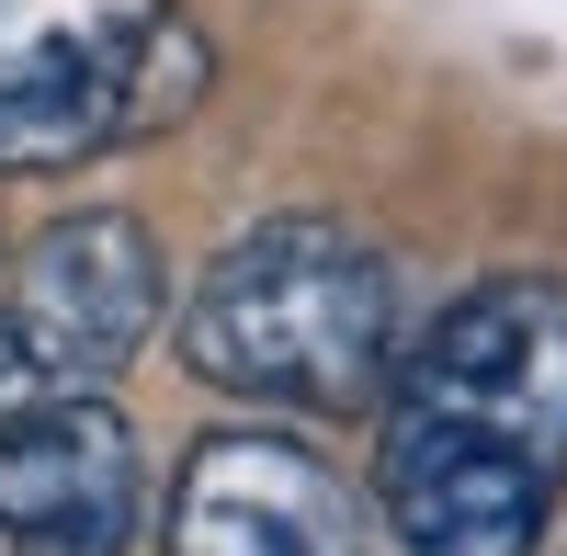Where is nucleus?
<instances>
[{"label":"nucleus","mask_w":567,"mask_h":556,"mask_svg":"<svg viewBox=\"0 0 567 556\" xmlns=\"http://www.w3.org/2000/svg\"><path fill=\"white\" fill-rule=\"evenodd\" d=\"M205 34L171 0H0V171H69L205 103Z\"/></svg>","instance_id":"nucleus-2"},{"label":"nucleus","mask_w":567,"mask_h":556,"mask_svg":"<svg viewBox=\"0 0 567 556\" xmlns=\"http://www.w3.org/2000/svg\"><path fill=\"white\" fill-rule=\"evenodd\" d=\"M12 409H34V398H23V375H12V352H0V421H12Z\"/></svg>","instance_id":"nucleus-8"},{"label":"nucleus","mask_w":567,"mask_h":556,"mask_svg":"<svg viewBox=\"0 0 567 556\" xmlns=\"http://www.w3.org/2000/svg\"><path fill=\"white\" fill-rule=\"evenodd\" d=\"M182 352L227 398H284V409H363L386 398L398 352V272L341 216H261L250 239L205 261L182 296Z\"/></svg>","instance_id":"nucleus-1"},{"label":"nucleus","mask_w":567,"mask_h":556,"mask_svg":"<svg viewBox=\"0 0 567 556\" xmlns=\"http://www.w3.org/2000/svg\"><path fill=\"white\" fill-rule=\"evenodd\" d=\"M386 432L477 443V454L567 477V296L556 285L454 296L386 375Z\"/></svg>","instance_id":"nucleus-3"},{"label":"nucleus","mask_w":567,"mask_h":556,"mask_svg":"<svg viewBox=\"0 0 567 556\" xmlns=\"http://www.w3.org/2000/svg\"><path fill=\"white\" fill-rule=\"evenodd\" d=\"M159 307H171V272L148 250V227L91 205L69 227H45V239L0 272V352H12L23 398H91L159 330Z\"/></svg>","instance_id":"nucleus-4"},{"label":"nucleus","mask_w":567,"mask_h":556,"mask_svg":"<svg viewBox=\"0 0 567 556\" xmlns=\"http://www.w3.org/2000/svg\"><path fill=\"white\" fill-rule=\"evenodd\" d=\"M374 512H386V534L409 556H534L556 523V477L477 454V443L386 432L374 443Z\"/></svg>","instance_id":"nucleus-7"},{"label":"nucleus","mask_w":567,"mask_h":556,"mask_svg":"<svg viewBox=\"0 0 567 556\" xmlns=\"http://www.w3.org/2000/svg\"><path fill=\"white\" fill-rule=\"evenodd\" d=\"M171 556H352V488L284 432H205L171 477Z\"/></svg>","instance_id":"nucleus-6"},{"label":"nucleus","mask_w":567,"mask_h":556,"mask_svg":"<svg viewBox=\"0 0 567 556\" xmlns=\"http://www.w3.org/2000/svg\"><path fill=\"white\" fill-rule=\"evenodd\" d=\"M136 432L103 398H34L0 421V545L12 556H125Z\"/></svg>","instance_id":"nucleus-5"}]
</instances>
